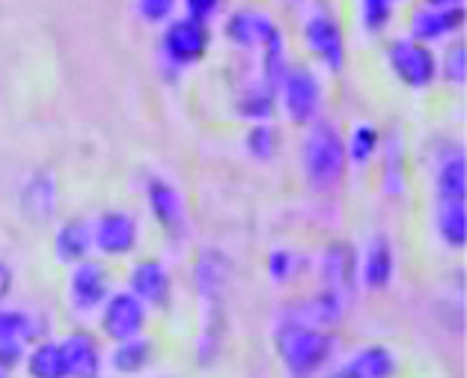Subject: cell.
<instances>
[{"mask_svg": "<svg viewBox=\"0 0 467 378\" xmlns=\"http://www.w3.org/2000/svg\"><path fill=\"white\" fill-rule=\"evenodd\" d=\"M379 149H381V131L372 122H358L346 137V158L355 167H367L379 155Z\"/></svg>", "mask_w": 467, "mask_h": 378, "instance_id": "cell-27", "label": "cell"}, {"mask_svg": "<svg viewBox=\"0 0 467 378\" xmlns=\"http://www.w3.org/2000/svg\"><path fill=\"white\" fill-rule=\"evenodd\" d=\"M426 6H441V9H452V6H462V0H426Z\"/></svg>", "mask_w": 467, "mask_h": 378, "instance_id": "cell-37", "label": "cell"}, {"mask_svg": "<svg viewBox=\"0 0 467 378\" xmlns=\"http://www.w3.org/2000/svg\"><path fill=\"white\" fill-rule=\"evenodd\" d=\"M435 233L450 250H462L467 245V200H438Z\"/></svg>", "mask_w": 467, "mask_h": 378, "instance_id": "cell-22", "label": "cell"}, {"mask_svg": "<svg viewBox=\"0 0 467 378\" xmlns=\"http://www.w3.org/2000/svg\"><path fill=\"white\" fill-rule=\"evenodd\" d=\"M21 370L27 378H69L66 375V361L57 340H39L27 349V358Z\"/></svg>", "mask_w": 467, "mask_h": 378, "instance_id": "cell-24", "label": "cell"}, {"mask_svg": "<svg viewBox=\"0 0 467 378\" xmlns=\"http://www.w3.org/2000/svg\"><path fill=\"white\" fill-rule=\"evenodd\" d=\"M27 342H18V340H6L0 342V373L13 375L16 370L25 366V358H27Z\"/></svg>", "mask_w": 467, "mask_h": 378, "instance_id": "cell-33", "label": "cell"}, {"mask_svg": "<svg viewBox=\"0 0 467 378\" xmlns=\"http://www.w3.org/2000/svg\"><path fill=\"white\" fill-rule=\"evenodd\" d=\"M322 378H351L343 366H337V370H327V373H322Z\"/></svg>", "mask_w": 467, "mask_h": 378, "instance_id": "cell-38", "label": "cell"}, {"mask_svg": "<svg viewBox=\"0 0 467 378\" xmlns=\"http://www.w3.org/2000/svg\"><path fill=\"white\" fill-rule=\"evenodd\" d=\"M301 257H295L292 250L286 247H277V250H271L268 254V274H271V280H277V283H286L292 280V274L298 271V262Z\"/></svg>", "mask_w": 467, "mask_h": 378, "instance_id": "cell-32", "label": "cell"}, {"mask_svg": "<svg viewBox=\"0 0 467 378\" xmlns=\"http://www.w3.org/2000/svg\"><path fill=\"white\" fill-rule=\"evenodd\" d=\"M0 378H9V375H6V373H0Z\"/></svg>", "mask_w": 467, "mask_h": 378, "instance_id": "cell-39", "label": "cell"}, {"mask_svg": "<svg viewBox=\"0 0 467 378\" xmlns=\"http://www.w3.org/2000/svg\"><path fill=\"white\" fill-rule=\"evenodd\" d=\"M304 179L313 191L325 194L334 191L346 176L348 158H346V137L330 120L310 122L301 146Z\"/></svg>", "mask_w": 467, "mask_h": 378, "instance_id": "cell-2", "label": "cell"}, {"mask_svg": "<svg viewBox=\"0 0 467 378\" xmlns=\"http://www.w3.org/2000/svg\"><path fill=\"white\" fill-rule=\"evenodd\" d=\"M275 349L289 378H316L322 375L337 354L334 331L306 328L289 319H277Z\"/></svg>", "mask_w": 467, "mask_h": 378, "instance_id": "cell-1", "label": "cell"}, {"mask_svg": "<svg viewBox=\"0 0 467 378\" xmlns=\"http://www.w3.org/2000/svg\"><path fill=\"white\" fill-rule=\"evenodd\" d=\"M176 9V0H138V13L150 25H161Z\"/></svg>", "mask_w": 467, "mask_h": 378, "instance_id": "cell-34", "label": "cell"}, {"mask_svg": "<svg viewBox=\"0 0 467 378\" xmlns=\"http://www.w3.org/2000/svg\"><path fill=\"white\" fill-rule=\"evenodd\" d=\"M435 197L464 200L467 197V158L462 149H452L435 167Z\"/></svg>", "mask_w": 467, "mask_h": 378, "instance_id": "cell-23", "label": "cell"}, {"mask_svg": "<svg viewBox=\"0 0 467 378\" xmlns=\"http://www.w3.org/2000/svg\"><path fill=\"white\" fill-rule=\"evenodd\" d=\"M358 278L372 292H384L396 278V254L390 238L384 233L369 236V242L363 245V254L358 259Z\"/></svg>", "mask_w": 467, "mask_h": 378, "instance_id": "cell-11", "label": "cell"}, {"mask_svg": "<svg viewBox=\"0 0 467 378\" xmlns=\"http://www.w3.org/2000/svg\"><path fill=\"white\" fill-rule=\"evenodd\" d=\"M60 342L63 361H66V375L69 378H101L105 370V352H101L99 340L89 331H72Z\"/></svg>", "mask_w": 467, "mask_h": 378, "instance_id": "cell-13", "label": "cell"}, {"mask_svg": "<svg viewBox=\"0 0 467 378\" xmlns=\"http://www.w3.org/2000/svg\"><path fill=\"white\" fill-rule=\"evenodd\" d=\"M387 68L402 81L408 89H426L438 78V57L429 45L411 37L393 39L387 45Z\"/></svg>", "mask_w": 467, "mask_h": 378, "instance_id": "cell-4", "label": "cell"}, {"mask_svg": "<svg viewBox=\"0 0 467 378\" xmlns=\"http://www.w3.org/2000/svg\"><path fill=\"white\" fill-rule=\"evenodd\" d=\"M146 205H150L152 217L167 233H173V236L185 233L188 209H185V200H182V194L173 182H167L161 176L146 179Z\"/></svg>", "mask_w": 467, "mask_h": 378, "instance_id": "cell-12", "label": "cell"}, {"mask_svg": "<svg viewBox=\"0 0 467 378\" xmlns=\"http://www.w3.org/2000/svg\"><path fill=\"white\" fill-rule=\"evenodd\" d=\"M351 378H396L399 375V358L390 346L381 342H369V346L355 349L339 363Z\"/></svg>", "mask_w": 467, "mask_h": 378, "instance_id": "cell-16", "label": "cell"}, {"mask_svg": "<svg viewBox=\"0 0 467 378\" xmlns=\"http://www.w3.org/2000/svg\"><path fill=\"white\" fill-rule=\"evenodd\" d=\"M21 215L27 217L30 224H51L57 217V179L48 170H39L33 173L25 188H21Z\"/></svg>", "mask_w": 467, "mask_h": 378, "instance_id": "cell-15", "label": "cell"}, {"mask_svg": "<svg viewBox=\"0 0 467 378\" xmlns=\"http://www.w3.org/2000/svg\"><path fill=\"white\" fill-rule=\"evenodd\" d=\"M464 21V9L462 6H452V9H441V6H423L417 9L411 16V39L417 42H441L447 39L450 33H455L462 27Z\"/></svg>", "mask_w": 467, "mask_h": 378, "instance_id": "cell-18", "label": "cell"}, {"mask_svg": "<svg viewBox=\"0 0 467 378\" xmlns=\"http://www.w3.org/2000/svg\"><path fill=\"white\" fill-rule=\"evenodd\" d=\"M209 45H212L209 25L185 16L167 25L161 37V54L173 68H185L191 63H200L209 54Z\"/></svg>", "mask_w": 467, "mask_h": 378, "instance_id": "cell-6", "label": "cell"}, {"mask_svg": "<svg viewBox=\"0 0 467 378\" xmlns=\"http://www.w3.org/2000/svg\"><path fill=\"white\" fill-rule=\"evenodd\" d=\"M155 361V342L146 340V337H134V340H125V342H113V349L108 354V363L110 370L122 375V378H131V375H140L152 366Z\"/></svg>", "mask_w": 467, "mask_h": 378, "instance_id": "cell-21", "label": "cell"}, {"mask_svg": "<svg viewBox=\"0 0 467 378\" xmlns=\"http://www.w3.org/2000/svg\"><path fill=\"white\" fill-rule=\"evenodd\" d=\"M185 4V9H188V18H193V21H206L218 13V6H221V0H182Z\"/></svg>", "mask_w": 467, "mask_h": 378, "instance_id": "cell-35", "label": "cell"}, {"mask_svg": "<svg viewBox=\"0 0 467 378\" xmlns=\"http://www.w3.org/2000/svg\"><path fill=\"white\" fill-rule=\"evenodd\" d=\"M150 310L134 298L131 292H110L108 301L99 307V331L110 342H125L134 337H143Z\"/></svg>", "mask_w": 467, "mask_h": 378, "instance_id": "cell-5", "label": "cell"}, {"mask_svg": "<svg viewBox=\"0 0 467 378\" xmlns=\"http://www.w3.org/2000/svg\"><path fill=\"white\" fill-rule=\"evenodd\" d=\"M304 39L306 48H310L318 60L327 66V72L339 75L346 68V37L339 21L330 13H316L306 18L304 25Z\"/></svg>", "mask_w": 467, "mask_h": 378, "instance_id": "cell-8", "label": "cell"}, {"mask_svg": "<svg viewBox=\"0 0 467 378\" xmlns=\"http://www.w3.org/2000/svg\"><path fill=\"white\" fill-rule=\"evenodd\" d=\"M138 301L150 310V307H158L164 310L170 304V295H173V278L161 259H140L134 262L129 271V289Z\"/></svg>", "mask_w": 467, "mask_h": 378, "instance_id": "cell-10", "label": "cell"}, {"mask_svg": "<svg viewBox=\"0 0 467 378\" xmlns=\"http://www.w3.org/2000/svg\"><path fill=\"white\" fill-rule=\"evenodd\" d=\"M438 75L450 84H464L467 78V48L464 42H452L438 63Z\"/></svg>", "mask_w": 467, "mask_h": 378, "instance_id": "cell-30", "label": "cell"}, {"mask_svg": "<svg viewBox=\"0 0 467 378\" xmlns=\"http://www.w3.org/2000/svg\"><path fill=\"white\" fill-rule=\"evenodd\" d=\"M226 283V262L218 250H206L197 262V289L206 304H218Z\"/></svg>", "mask_w": 467, "mask_h": 378, "instance_id": "cell-26", "label": "cell"}, {"mask_svg": "<svg viewBox=\"0 0 467 378\" xmlns=\"http://www.w3.org/2000/svg\"><path fill=\"white\" fill-rule=\"evenodd\" d=\"M379 152H381V191H384V197H402L405 188H408L402 129H390V134L381 137Z\"/></svg>", "mask_w": 467, "mask_h": 378, "instance_id": "cell-17", "label": "cell"}, {"mask_svg": "<svg viewBox=\"0 0 467 378\" xmlns=\"http://www.w3.org/2000/svg\"><path fill=\"white\" fill-rule=\"evenodd\" d=\"M393 0H360V21L367 33H381L390 25Z\"/></svg>", "mask_w": 467, "mask_h": 378, "instance_id": "cell-31", "label": "cell"}, {"mask_svg": "<svg viewBox=\"0 0 467 378\" xmlns=\"http://www.w3.org/2000/svg\"><path fill=\"white\" fill-rule=\"evenodd\" d=\"M42 325H39V316L36 313H27V310H18V307H0V342L6 340H18V342H33L42 340Z\"/></svg>", "mask_w": 467, "mask_h": 378, "instance_id": "cell-25", "label": "cell"}, {"mask_svg": "<svg viewBox=\"0 0 467 378\" xmlns=\"http://www.w3.org/2000/svg\"><path fill=\"white\" fill-rule=\"evenodd\" d=\"M275 99H277V89L256 81L254 87L244 89L242 99H238V113L250 122H268L271 113H275Z\"/></svg>", "mask_w": 467, "mask_h": 378, "instance_id": "cell-28", "label": "cell"}, {"mask_svg": "<svg viewBox=\"0 0 467 378\" xmlns=\"http://www.w3.org/2000/svg\"><path fill=\"white\" fill-rule=\"evenodd\" d=\"M140 242L138 217L129 212H105L93 224V247L105 257H129Z\"/></svg>", "mask_w": 467, "mask_h": 378, "instance_id": "cell-9", "label": "cell"}, {"mask_svg": "<svg viewBox=\"0 0 467 378\" xmlns=\"http://www.w3.org/2000/svg\"><path fill=\"white\" fill-rule=\"evenodd\" d=\"M277 96L289 122L310 125L318 120V110H322V81H318V75L310 66H289L277 84Z\"/></svg>", "mask_w": 467, "mask_h": 378, "instance_id": "cell-3", "label": "cell"}, {"mask_svg": "<svg viewBox=\"0 0 467 378\" xmlns=\"http://www.w3.org/2000/svg\"><path fill=\"white\" fill-rule=\"evenodd\" d=\"M110 271L96 259H84L72 266L69 286H66V298H69L75 313H93L110 295Z\"/></svg>", "mask_w": 467, "mask_h": 378, "instance_id": "cell-7", "label": "cell"}, {"mask_svg": "<svg viewBox=\"0 0 467 378\" xmlns=\"http://www.w3.org/2000/svg\"><path fill=\"white\" fill-rule=\"evenodd\" d=\"M93 224L84 217H72V221L60 224V230L54 236V257L63 266H78V262L89 259L93 254Z\"/></svg>", "mask_w": 467, "mask_h": 378, "instance_id": "cell-19", "label": "cell"}, {"mask_svg": "<svg viewBox=\"0 0 467 378\" xmlns=\"http://www.w3.org/2000/svg\"><path fill=\"white\" fill-rule=\"evenodd\" d=\"M13 283H16V271H13V266L0 259V304H4L6 298H9V292H13Z\"/></svg>", "mask_w": 467, "mask_h": 378, "instance_id": "cell-36", "label": "cell"}, {"mask_svg": "<svg viewBox=\"0 0 467 378\" xmlns=\"http://www.w3.org/2000/svg\"><path fill=\"white\" fill-rule=\"evenodd\" d=\"M275 30L277 25L271 21L265 9H238V13H233V18L226 21V37H230L238 48H259Z\"/></svg>", "mask_w": 467, "mask_h": 378, "instance_id": "cell-20", "label": "cell"}, {"mask_svg": "<svg viewBox=\"0 0 467 378\" xmlns=\"http://www.w3.org/2000/svg\"><path fill=\"white\" fill-rule=\"evenodd\" d=\"M358 278V257L348 245L337 242L322 254V289L348 301Z\"/></svg>", "mask_w": 467, "mask_h": 378, "instance_id": "cell-14", "label": "cell"}, {"mask_svg": "<svg viewBox=\"0 0 467 378\" xmlns=\"http://www.w3.org/2000/svg\"><path fill=\"white\" fill-rule=\"evenodd\" d=\"M277 141H280V134L275 125L254 122V129H250L244 137V149L250 158H256V162H268V158L277 152Z\"/></svg>", "mask_w": 467, "mask_h": 378, "instance_id": "cell-29", "label": "cell"}]
</instances>
